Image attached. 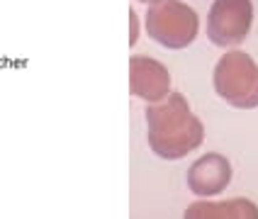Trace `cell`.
Returning <instances> with one entry per match:
<instances>
[{"label": "cell", "mask_w": 258, "mask_h": 219, "mask_svg": "<svg viewBox=\"0 0 258 219\" xmlns=\"http://www.w3.org/2000/svg\"><path fill=\"white\" fill-rule=\"evenodd\" d=\"M253 25L251 0H215L207 15V39L215 46H236L248 37Z\"/></svg>", "instance_id": "cell-4"}, {"label": "cell", "mask_w": 258, "mask_h": 219, "mask_svg": "<svg viewBox=\"0 0 258 219\" xmlns=\"http://www.w3.org/2000/svg\"><path fill=\"white\" fill-rule=\"evenodd\" d=\"M185 219H258V207L244 197L229 202H195L185 209Z\"/></svg>", "instance_id": "cell-7"}, {"label": "cell", "mask_w": 258, "mask_h": 219, "mask_svg": "<svg viewBox=\"0 0 258 219\" xmlns=\"http://www.w3.org/2000/svg\"><path fill=\"white\" fill-rule=\"evenodd\" d=\"M129 90L146 102L163 100L171 93V73L161 61L137 54L129 58Z\"/></svg>", "instance_id": "cell-5"}, {"label": "cell", "mask_w": 258, "mask_h": 219, "mask_svg": "<svg viewBox=\"0 0 258 219\" xmlns=\"http://www.w3.org/2000/svg\"><path fill=\"white\" fill-rule=\"evenodd\" d=\"M229 183L231 166L222 154H207L195 161L187 171V188L192 190V195H200V197L219 195L227 190Z\"/></svg>", "instance_id": "cell-6"}, {"label": "cell", "mask_w": 258, "mask_h": 219, "mask_svg": "<svg viewBox=\"0 0 258 219\" xmlns=\"http://www.w3.org/2000/svg\"><path fill=\"white\" fill-rule=\"evenodd\" d=\"M149 37L166 49H185L195 42L200 20L192 8L180 0H158L144 17Z\"/></svg>", "instance_id": "cell-3"}, {"label": "cell", "mask_w": 258, "mask_h": 219, "mask_svg": "<svg viewBox=\"0 0 258 219\" xmlns=\"http://www.w3.org/2000/svg\"><path fill=\"white\" fill-rule=\"evenodd\" d=\"M215 90L236 110L258 107V63L244 51H229L215 66Z\"/></svg>", "instance_id": "cell-2"}, {"label": "cell", "mask_w": 258, "mask_h": 219, "mask_svg": "<svg viewBox=\"0 0 258 219\" xmlns=\"http://www.w3.org/2000/svg\"><path fill=\"white\" fill-rule=\"evenodd\" d=\"M146 139L156 156L178 161L202 144L205 127L180 93H168L163 100L146 107Z\"/></svg>", "instance_id": "cell-1"}, {"label": "cell", "mask_w": 258, "mask_h": 219, "mask_svg": "<svg viewBox=\"0 0 258 219\" xmlns=\"http://www.w3.org/2000/svg\"><path fill=\"white\" fill-rule=\"evenodd\" d=\"M137 15H134V10H129V25H132V34H129V44L137 42Z\"/></svg>", "instance_id": "cell-8"}, {"label": "cell", "mask_w": 258, "mask_h": 219, "mask_svg": "<svg viewBox=\"0 0 258 219\" xmlns=\"http://www.w3.org/2000/svg\"><path fill=\"white\" fill-rule=\"evenodd\" d=\"M139 3H146V5H154V3H158V0H139Z\"/></svg>", "instance_id": "cell-9"}]
</instances>
